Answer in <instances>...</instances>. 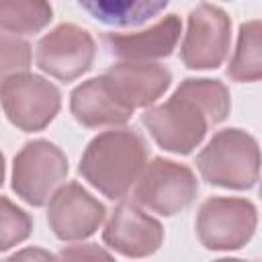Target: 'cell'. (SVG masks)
Masks as SVG:
<instances>
[{
	"label": "cell",
	"mask_w": 262,
	"mask_h": 262,
	"mask_svg": "<svg viewBox=\"0 0 262 262\" xmlns=\"http://www.w3.org/2000/svg\"><path fill=\"white\" fill-rule=\"evenodd\" d=\"M147 160V145L133 129H111L94 137L82 160L80 174L108 199H123Z\"/></svg>",
	"instance_id": "6da1fadb"
},
{
	"label": "cell",
	"mask_w": 262,
	"mask_h": 262,
	"mask_svg": "<svg viewBox=\"0 0 262 262\" xmlns=\"http://www.w3.org/2000/svg\"><path fill=\"white\" fill-rule=\"evenodd\" d=\"M203 178L223 188H252L258 180L260 151L256 139L242 129H223L196 156Z\"/></svg>",
	"instance_id": "7a4b0ae2"
},
{
	"label": "cell",
	"mask_w": 262,
	"mask_h": 262,
	"mask_svg": "<svg viewBox=\"0 0 262 262\" xmlns=\"http://www.w3.org/2000/svg\"><path fill=\"white\" fill-rule=\"evenodd\" d=\"M141 123L164 149L174 154H190L211 127L209 115L182 84L164 104L147 108Z\"/></svg>",
	"instance_id": "3957f363"
},
{
	"label": "cell",
	"mask_w": 262,
	"mask_h": 262,
	"mask_svg": "<svg viewBox=\"0 0 262 262\" xmlns=\"http://www.w3.org/2000/svg\"><path fill=\"white\" fill-rule=\"evenodd\" d=\"M135 182L133 203L166 217L186 209L199 192V182L190 168L162 158L141 170Z\"/></svg>",
	"instance_id": "277c9868"
},
{
	"label": "cell",
	"mask_w": 262,
	"mask_h": 262,
	"mask_svg": "<svg viewBox=\"0 0 262 262\" xmlns=\"http://www.w3.org/2000/svg\"><path fill=\"white\" fill-rule=\"evenodd\" d=\"M68 176L66 154L45 141H29L14 158L12 170V188L29 205L41 207Z\"/></svg>",
	"instance_id": "5b68a950"
},
{
	"label": "cell",
	"mask_w": 262,
	"mask_h": 262,
	"mask_svg": "<svg viewBox=\"0 0 262 262\" xmlns=\"http://www.w3.org/2000/svg\"><path fill=\"white\" fill-rule=\"evenodd\" d=\"M258 223L256 207L246 199L215 196L201 205L196 235L207 250H239Z\"/></svg>",
	"instance_id": "8992f818"
},
{
	"label": "cell",
	"mask_w": 262,
	"mask_h": 262,
	"mask_svg": "<svg viewBox=\"0 0 262 262\" xmlns=\"http://www.w3.org/2000/svg\"><path fill=\"white\" fill-rule=\"evenodd\" d=\"M0 104L8 121L23 131H41L59 111V90L35 74H16L0 86Z\"/></svg>",
	"instance_id": "52a82bcc"
},
{
	"label": "cell",
	"mask_w": 262,
	"mask_h": 262,
	"mask_svg": "<svg viewBox=\"0 0 262 262\" xmlns=\"http://www.w3.org/2000/svg\"><path fill=\"white\" fill-rule=\"evenodd\" d=\"M229 16L213 6L199 4L188 14V29L180 47V59L190 70H209L221 66L231 39Z\"/></svg>",
	"instance_id": "ba28073f"
},
{
	"label": "cell",
	"mask_w": 262,
	"mask_h": 262,
	"mask_svg": "<svg viewBox=\"0 0 262 262\" xmlns=\"http://www.w3.org/2000/svg\"><path fill=\"white\" fill-rule=\"evenodd\" d=\"M94 53L96 45L90 33L78 25L63 23L37 43L35 61L45 74L72 82L90 70Z\"/></svg>",
	"instance_id": "9c48e42d"
},
{
	"label": "cell",
	"mask_w": 262,
	"mask_h": 262,
	"mask_svg": "<svg viewBox=\"0 0 262 262\" xmlns=\"http://www.w3.org/2000/svg\"><path fill=\"white\" fill-rule=\"evenodd\" d=\"M104 219V207L78 182L59 186L49 199L47 223L63 242L92 235Z\"/></svg>",
	"instance_id": "30bf717a"
},
{
	"label": "cell",
	"mask_w": 262,
	"mask_h": 262,
	"mask_svg": "<svg viewBox=\"0 0 262 262\" xmlns=\"http://www.w3.org/2000/svg\"><path fill=\"white\" fill-rule=\"evenodd\" d=\"M113 98L127 111L143 108L156 102L170 86V72L158 63L127 61L113 66L102 76Z\"/></svg>",
	"instance_id": "8fae6325"
},
{
	"label": "cell",
	"mask_w": 262,
	"mask_h": 262,
	"mask_svg": "<svg viewBox=\"0 0 262 262\" xmlns=\"http://www.w3.org/2000/svg\"><path fill=\"white\" fill-rule=\"evenodd\" d=\"M102 239L108 248L117 250L123 256H149L154 254L164 239L162 225L145 215L137 203H121L111 219L106 221V227L102 231Z\"/></svg>",
	"instance_id": "7c38bea8"
},
{
	"label": "cell",
	"mask_w": 262,
	"mask_h": 262,
	"mask_svg": "<svg viewBox=\"0 0 262 262\" xmlns=\"http://www.w3.org/2000/svg\"><path fill=\"white\" fill-rule=\"evenodd\" d=\"M180 31H182L180 18L176 14H168L147 31L131 33V35L106 33L102 35V41L111 55L119 59L139 61V59H154V57L170 55L178 43Z\"/></svg>",
	"instance_id": "4fadbf2b"
},
{
	"label": "cell",
	"mask_w": 262,
	"mask_h": 262,
	"mask_svg": "<svg viewBox=\"0 0 262 262\" xmlns=\"http://www.w3.org/2000/svg\"><path fill=\"white\" fill-rule=\"evenodd\" d=\"M70 108H72L74 119L82 123L84 127L121 125L133 115L131 111H127L113 98L102 76L80 84L72 92Z\"/></svg>",
	"instance_id": "5bb4252c"
},
{
	"label": "cell",
	"mask_w": 262,
	"mask_h": 262,
	"mask_svg": "<svg viewBox=\"0 0 262 262\" xmlns=\"http://www.w3.org/2000/svg\"><path fill=\"white\" fill-rule=\"evenodd\" d=\"M170 0H78L96 20L111 27H139L160 14Z\"/></svg>",
	"instance_id": "9a60e30c"
},
{
	"label": "cell",
	"mask_w": 262,
	"mask_h": 262,
	"mask_svg": "<svg viewBox=\"0 0 262 262\" xmlns=\"http://www.w3.org/2000/svg\"><path fill=\"white\" fill-rule=\"evenodd\" d=\"M53 18L49 0H0V27L12 33H39Z\"/></svg>",
	"instance_id": "2e32d148"
},
{
	"label": "cell",
	"mask_w": 262,
	"mask_h": 262,
	"mask_svg": "<svg viewBox=\"0 0 262 262\" xmlns=\"http://www.w3.org/2000/svg\"><path fill=\"white\" fill-rule=\"evenodd\" d=\"M227 76L235 82H256L262 76L260 57V20H250L239 27L237 49L229 61Z\"/></svg>",
	"instance_id": "e0dca14e"
},
{
	"label": "cell",
	"mask_w": 262,
	"mask_h": 262,
	"mask_svg": "<svg viewBox=\"0 0 262 262\" xmlns=\"http://www.w3.org/2000/svg\"><path fill=\"white\" fill-rule=\"evenodd\" d=\"M31 66V45L12 31L0 29V86L16 76L27 72Z\"/></svg>",
	"instance_id": "ac0fdd59"
},
{
	"label": "cell",
	"mask_w": 262,
	"mask_h": 262,
	"mask_svg": "<svg viewBox=\"0 0 262 262\" xmlns=\"http://www.w3.org/2000/svg\"><path fill=\"white\" fill-rule=\"evenodd\" d=\"M33 221L29 213L10 203L6 196H0V250H8L31 235Z\"/></svg>",
	"instance_id": "d6986e66"
},
{
	"label": "cell",
	"mask_w": 262,
	"mask_h": 262,
	"mask_svg": "<svg viewBox=\"0 0 262 262\" xmlns=\"http://www.w3.org/2000/svg\"><path fill=\"white\" fill-rule=\"evenodd\" d=\"M59 258H72V260H80V258H111V254H106L104 250L96 248L94 244H84V246H72V248L63 250L59 254Z\"/></svg>",
	"instance_id": "ffe728a7"
},
{
	"label": "cell",
	"mask_w": 262,
	"mask_h": 262,
	"mask_svg": "<svg viewBox=\"0 0 262 262\" xmlns=\"http://www.w3.org/2000/svg\"><path fill=\"white\" fill-rule=\"evenodd\" d=\"M53 258L49 252H41V250H27V252H20V254H14L12 256V260H16V258Z\"/></svg>",
	"instance_id": "44dd1931"
},
{
	"label": "cell",
	"mask_w": 262,
	"mask_h": 262,
	"mask_svg": "<svg viewBox=\"0 0 262 262\" xmlns=\"http://www.w3.org/2000/svg\"><path fill=\"white\" fill-rule=\"evenodd\" d=\"M2 180H4V156L0 151V186H2Z\"/></svg>",
	"instance_id": "7402d4cb"
}]
</instances>
